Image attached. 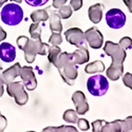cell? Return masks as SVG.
<instances>
[{"label": "cell", "instance_id": "cell-4", "mask_svg": "<svg viewBox=\"0 0 132 132\" xmlns=\"http://www.w3.org/2000/svg\"><path fill=\"white\" fill-rule=\"evenodd\" d=\"M24 12L17 4H7L3 7L0 13L1 20L7 26H17L22 21Z\"/></svg>", "mask_w": 132, "mask_h": 132}, {"label": "cell", "instance_id": "cell-24", "mask_svg": "<svg viewBox=\"0 0 132 132\" xmlns=\"http://www.w3.org/2000/svg\"><path fill=\"white\" fill-rule=\"evenodd\" d=\"M77 128L73 126H59V127H47L43 131H77Z\"/></svg>", "mask_w": 132, "mask_h": 132}, {"label": "cell", "instance_id": "cell-9", "mask_svg": "<svg viewBox=\"0 0 132 132\" xmlns=\"http://www.w3.org/2000/svg\"><path fill=\"white\" fill-rule=\"evenodd\" d=\"M85 38L92 48L98 50L103 45L104 37L96 27H93L85 32Z\"/></svg>", "mask_w": 132, "mask_h": 132}, {"label": "cell", "instance_id": "cell-21", "mask_svg": "<svg viewBox=\"0 0 132 132\" xmlns=\"http://www.w3.org/2000/svg\"><path fill=\"white\" fill-rule=\"evenodd\" d=\"M63 121L68 123H77L78 120V114L75 110L72 109H67L63 113Z\"/></svg>", "mask_w": 132, "mask_h": 132}, {"label": "cell", "instance_id": "cell-7", "mask_svg": "<svg viewBox=\"0 0 132 132\" xmlns=\"http://www.w3.org/2000/svg\"><path fill=\"white\" fill-rule=\"evenodd\" d=\"M126 20L127 18L125 13L118 8L110 9L106 13V22L110 28H122L126 23Z\"/></svg>", "mask_w": 132, "mask_h": 132}, {"label": "cell", "instance_id": "cell-36", "mask_svg": "<svg viewBox=\"0 0 132 132\" xmlns=\"http://www.w3.org/2000/svg\"><path fill=\"white\" fill-rule=\"evenodd\" d=\"M6 37H7V34H6V32L4 30L2 27H0V42L5 40Z\"/></svg>", "mask_w": 132, "mask_h": 132}, {"label": "cell", "instance_id": "cell-8", "mask_svg": "<svg viewBox=\"0 0 132 132\" xmlns=\"http://www.w3.org/2000/svg\"><path fill=\"white\" fill-rule=\"evenodd\" d=\"M20 77L23 84L28 91H34L37 87V79L35 78L34 69L31 66H23L20 68Z\"/></svg>", "mask_w": 132, "mask_h": 132}, {"label": "cell", "instance_id": "cell-32", "mask_svg": "<svg viewBox=\"0 0 132 132\" xmlns=\"http://www.w3.org/2000/svg\"><path fill=\"white\" fill-rule=\"evenodd\" d=\"M70 5L72 10L77 12L83 6V0H70Z\"/></svg>", "mask_w": 132, "mask_h": 132}, {"label": "cell", "instance_id": "cell-17", "mask_svg": "<svg viewBox=\"0 0 132 132\" xmlns=\"http://www.w3.org/2000/svg\"><path fill=\"white\" fill-rule=\"evenodd\" d=\"M50 27L52 32L62 33V31H63V25L61 23V17L58 13L53 12L50 16Z\"/></svg>", "mask_w": 132, "mask_h": 132}, {"label": "cell", "instance_id": "cell-31", "mask_svg": "<svg viewBox=\"0 0 132 132\" xmlns=\"http://www.w3.org/2000/svg\"><path fill=\"white\" fill-rule=\"evenodd\" d=\"M106 121L104 120H97L95 122H92V127H93V131L97 132V131H101V129L103 127V125L105 124Z\"/></svg>", "mask_w": 132, "mask_h": 132}, {"label": "cell", "instance_id": "cell-34", "mask_svg": "<svg viewBox=\"0 0 132 132\" xmlns=\"http://www.w3.org/2000/svg\"><path fill=\"white\" fill-rule=\"evenodd\" d=\"M68 0H53V7L56 8V9H59L63 5H64Z\"/></svg>", "mask_w": 132, "mask_h": 132}, {"label": "cell", "instance_id": "cell-39", "mask_svg": "<svg viewBox=\"0 0 132 132\" xmlns=\"http://www.w3.org/2000/svg\"><path fill=\"white\" fill-rule=\"evenodd\" d=\"M10 1H12V2H16L18 4H20L22 2V0H10Z\"/></svg>", "mask_w": 132, "mask_h": 132}, {"label": "cell", "instance_id": "cell-12", "mask_svg": "<svg viewBox=\"0 0 132 132\" xmlns=\"http://www.w3.org/2000/svg\"><path fill=\"white\" fill-rule=\"evenodd\" d=\"M16 58V48L9 42L0 44V59L5 63H12Z\"/></svg>", "mask_w": 132, "mask_h": 132}, {"label": "cell", "instance_id": "cell-1", "mask_svg": "<svg viewBox=\"0 0 132 132\" xmlns=\"http://www.w3.org/2000/svg\"><path fill=\"white\" fill-rule=\"evenodd\" d=\"M103 50L106 55L112 58V63L106 71L107 77L112 81H116L123 74V63L127 57L126 50H123L118 43L110 41L106 42Z\"/></svg>", "mask_w": 132, "mask_h": 132}, {"label": "cell", "instance_id": "cell-33", "mask_svg": "<svg viewBox=\"0 0 132 132\" xmlns=\"http://www.w3.org/2000/svg\"><path fill=\"white\" fill-rule=\"evenodd\" d=\"M7 127V119L0 113V131H4Z\"/></svg>", "mask_w": 132, "mask_h": 132}, {"label": "cell", "instance_id": "cell-10", "mask_svg": "<svg viewBox=\"0 0 132 132\" xmlns=\"http://www.w3.org/2000/svg\"><path fill=\"white\" fill-rule=\"evenodd\" d=\"M64 36L66 41L71 45H74L76 47L86 46L85 34L80 28L72 27V28L68 29L67 31H65Z\"/></svg>", "mask_w": 132, "mask_h": 132}, {"label": "cell", "instance_id": "cell-13", "mask_svg": "<svg viewBox=\"0 0 132 132\" xmlns=\"http://www.w3.org/2000/svg\"><path fill=\"white\" fill-rule=\"evenodd\" d=\"M72 59H73L75 64H83L85 63H87L90 59L89 56V51L86 48V46H80L77 50L71 53Z\"/></svg>", "mask_w": 132, "mask_h": 132}, {"label": "cell", "instance_id": "cell-41", "mask_svg": "<svg viewBox=\"0 0 132 132\" xmlns=\"http://www.w3.org/2000/svg\"></svg>", "mask_w": 132, "mask_h": 132}, {"label": "cell", "instance_id": "cell-25", "mask_svg": "<svg viewBox=\"0 0 132 132\" xmlns=\"http://www.w3.org/2000/svg\"><path fill=\"white\" fill-rule=\"evenodd\" d=\"M48 42L52 46H58L63 42V37L61 35V33H55L53 32L52 35H50V39H48Z\"/></svg>", "mask_w": 132, "mask_h": 132}, {"label": "cell", "instance_id": "cell-38", "mask_svg": "<svg viewBox=\"0 0 132 132\" xmlns=\"http://www.w3.org/2000/svg\"><path fill=\"white\" fill-rule=\"evenodd\" d=\"M6 2H7V0H0V7H1L5 3H6Z\"/></svg>", "mask_w": 132, "mask_h": 132}, {"label": "cell", "instance_id": "cell-5", "mask_svg": "<svg viewBox=\"0 0 132 132\" xmlns=\"http://www.w3.org/2000/svg\"><path fill=\"white\" fill-rule=\"evenodd\" d=\"M86 87L93 96L101 97L107 93L109 88V83L103 75H94L88 78Z\"/></svg>", "mask_w": 132, "mask_h": 132}, {"label": "cell", "instance_id": "cell-11", "mask_svg": "<svg viewBox=\"0 0 132 132\" xmlns=\"http://www.w3.org/2000/svg\"><path fill=\"white\" fill-rule=\"evenodd\" d=\"M71 100L76 108V112L79 116H84L89 110V105L87 103L86 97L81 91H76L72 94Z\"/></svg>", "mask_w": 132, "mask_h": 132}, {"label": "cell", "instance_id": "cell-18", "mask_svg": "<svg viewBox=\"0 0 132 132\" xmlns=\"http://www.w3.org/2000/svg\"><path fill=\"white\" fill-rule=\"evenodd\" d=\"M48 18V13L45 9L35 11L30 15V19L33 20V22H44Z\"/></svg>", "mask_w": 132, "mask_h": 132}, {"label": "cell", "instance_id": "cell-27", "mask_svg": "<svg viewBox=\"0 0 132 132\" xmlns=\"http://www.w3.org/2000/svg\"><path fill=\"white\" fill-rule=\"evenodd\" d=\"M119 45H120L123 50H130L132 48V39L130 37H127V36H125V37H122V39L120 40V42H119Z\"/></svg>", "mask_w": 132, "mask_h": 132}, {"label": "cell", "instance_id": "cell-26", "mask_svg": "<svg viewBox=\"0 0 132 132\" xmlns=\"http://www.w3.org/2000/svg\"><path fill=\"white\" fill-rule=\"evenodd\" d=\"M122 131H132V116H128L124 120H121Z\"/></svg>", "mask_w": 132, "mask_h": 132}, {"label": "cell", "instance_id": "cell-29", "mask_svg": "<svg viewBox=\"0 0 132 132\" xmlns=\"http://www.w3.org/2000/svg\"><path fill=\"white\" fill-rule=\"evenodd\" d=\"M122 82L125 86L129 87L132 90V74L129 72H127L122 76Z\"/></svg>", "mask_w": 132, "mask_h": 132}, {"label": "cell", "instance_id": "cell-6", "mask_svg": "<svg viewBox=\"0 0 132 132\" xmlns=\"http://www.w3.org/2000/svg\"><path fill=\"white\" fill-rule=\"evenodd\" d=\"M24 84L20 81L12 82L6 86V91L9 96L14 98L19 106H24L28 101V94L24 89Z\"/></svg>", "mask_w": 132, "mask_h": 132}, {"label": "cell", "instance_id": "cell-40", "mask_svg": "<svg viewBox=\"0 0 132 132\" xmlns=\"http://www.w3.org/2000/svg\"><path fill=\"white\" fill-rule=\"evenodd\" d=\"M2 70H3V66L0 64V71H2Z\"/></svg>", "mask_w": 132, "mask_h": 132}, {"label": "cell", "instance_id": "cell-23", "mask_svg": "<svg viewBox=\"0 0 132 132\" xmlns=\"http://www.w3.org/2000/svg\"><path fill=\"white\" fill-rule=\"evenodd\" d=\"M72 12H73V10L71 5H63L59 8L58 11V14L60 15L61 19H63V20L69 19L72 15Z\"/></svg>", "mask_w": 132, "mask_h": 132}, {"label": "cell", "instance_id": "cell-35", "mask_svg": "<svg viewBox=\"0 0 132 132\" xmlns=\"http://www.w3.org/2000/svg\"><path fill=\"white\" fill-rule=\"evenodd\" d=\"M4 85H5V80H4L3 75L0 73V98L4 94Z\"/></svg>", "mask_w": 132, "mask_h": 132}, {"label": "cell", "instance_id": "cell-16", "mask_svg": "<svg viewBox=\"0 0 132 132\" xmlns=\"http://www.w3.org/2000/svg\"><path fill=\"white\" fill-rule=\"evenodd\" d=\"M104 71H105V64L101 60H96L93 62V63H88L85 68V71L87 74L101 73V72H103Z\"/></svg>", "mask_w": 132, "mask_h": 132}, {"label": "cell", "instance_id": "cell-3", "mask_svg": "<svg viewBox=\"0 0 132 132\" xmlns=\"http://www.w3.org/2000/svg\"><path fill=\"white\" fill-rule=\"evenodd\" d=\"M58 70L63 80L69 86H73L78 76V71L75 63L72 59V55L68 52L59 54L56 63H54Z\"/></svg>", "mask_w": 132, "mask_h": 132}, {"label": "cell", "instance_id": "cell-19", "mask_svg": "<svg viewBox=\"0 0 132 132\" xmlns=\"http://www.w3.org/2000/svg\"><path fill=\"white\" fill-rule=\"evenodd\" d=\"M101 131H122L121 126V120H116L114 122H106L101 129Z\"/></svg>", "mask_w": 132, "mask_h": 132}, {"label": "cell", "instance_id": "cell-22", "mask_svg": "<svg viewBox=\"0 0 132 132\" xmlns=\"http://www.w3.org/2000/svg\"><path fill=\"white\" fill-rule=\"evenodd\" d=\"M61 53V48L58 46H52L50 48L48 52V59L50 63L54 64L56 63L57 57H58L59 54Z\"/></svg>", "mask_w": 132, "mask_h": 132}, {"label": "cell", "instance_id": "cell-14", "mask_svg": "<svg viewBox=\"0 0 132 132\" xmlns=\"http://www.w3.org/2000/svg\"><path fill=\"white\" fill-rule=\"evenodd\" d=\"M103 10L104 5L102 4L98 3L91 5L88 9L89 20L94 24H98L99 22H101L102 15H103Z\"/></svg>", "mask_w": 132, "mask_h": 132}, {"label": "cell", "instance_id": "cell-30", "mask_svg": "<svg viewBox=\"0 0 132 132\" xmlns=\"http://www.w3.org/2000/svg\"><path fill=\"white\" fill-rule=\"evenodd\" d=\"M26 3L30 6L34 7H38V6H42L46 5L48 2V0H25Z\"/></svg>", "mask_w": 132, "mask_h": 132}, {"label": "cell", "instance_id": "cell-15", "mask_svg": "<svg viewBox=\"0 0 132 132\" xmlns=\"http://www.w3.org/2000/svg\"><path fill=\"white\" fill-rule=\"evenodd\" d=\"M20 68H21V66L20 63H16L15 64L11 66L10 68H8L7 70H5V71L2 73L6 86H7L8 84H10V83L13 82L17 77L20 76Z\"/></svg>", "mask_w": 132, "mask_h": 132}, {"label": "cell", "instance_id": "cell-2", "mask_svg": "<svg viewBox=\"0 0 132 132\" xmlns=\"http://www.w3.org/2000/svg\"><path fill=\"white\" fill-rule=\"evenodd\" d=\"M16 42L19 48L24 51L25 59L29 63H34L37 55H41V56L47 55L50 48L48 44L42 42L41 39L31 40L25 35L19 36L17 38Z\"/></svg>", "mask_w": 132, "mask_h": 132}, {"label": "cell", "instance_id": "cell-28", "mask_svg": "<svg viewBox=\"0 0 132 132\" xmlns=\"http://www.w3.org/2000/svg\"><path fill=\"white\" fill-rule=\"evenodd\" d=\"M78 127L80 130L82 131H86L90 129V123H89L88 121L86 119L84 118H78Z\"/></svg>", "mask_w": 132, "mask_h": 132}, {"label": "cell", "instance_id": "cell-37", "mask_svg": "<svg viewBox=\"0 0 132 132\" xmlns=\"http://www.w3.org/2000/svg\"><path fill=\"white\" fill-rule=\"evenodd\" d=\"M123 2H124V4L126 5L129 12L132 13V0H123Z\"/></svg>", "mask_w": 132, "mask_h": 132}, {"label": "cell", "instance_id": "cell-20", "mask_svg": "<svg viewBox=\"0 0 132 132\" xmlns=\"http://www.w3.org/2000/svg\"><path fill=\"white\" fill-rule=\"evenodd\" d=\"M29 34L32 39H41L42 35V26L40 22H34L29 27Z\"/></svg>", "mask_w": 132, "mask_h": 132}]
</instances>
